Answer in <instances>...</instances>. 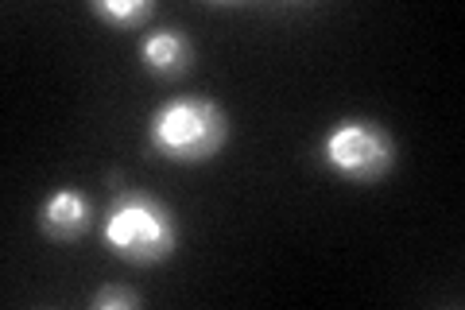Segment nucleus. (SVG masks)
<instances>
[{"instance_id": "39448f33", "label": "nucleus", "mask_w": 465, "mask_h": 310, "mask_svg": "<svg viewBox=\"0 0 465 310\" xmlns=\"http://www.w3.org/2000/svg\"><path fill=\"white\" fill-rule=\"evenodd\" d=\"M140 66L152 74V78H183L194 63V43L183 27H159V32H148L140 39Z\"/></svg>"}, {"instance_id": "423d86ee", "label": "nucleus", "mask_w": 465, "mask_h": 310, "mask_svg": "<svg viewBox=\"0 0 465 310\" xmlns=\"http://www.w3.org/2000/svg\"><path fill=\"white\" fill-rule=\"evenodd\" d=\"M155 5L152 0H94V16L105 20L116 32H136L152 20Z\"/></svg>"}, {"instance_id": "7ed1b4c3", "label": "nucleus", "mask_w": 465, "mask_h": 310, "mask_svg": "<svg viewBox=\"0 0 465 310\" xmlns=\"http://www.w3.org/2000/svg\"><path fill=\"white\" fill-rule=\"evenodd\" d=\"M318 155L330 175L353 186H372L396 167V140L372 116H341L326 128Z\"/></svg>"}, {"instance_id": "f257e3e1", "label": "nucleus", "mask_w": 465, "mask_h": 310, "mask_svg": "<svg viewBox=\"0 0 465 310\" xmlns=\"http://www.w3.org/2000/svg\"><path fill=\"white\" fill-rule=\"evenodd\" d=\"M229 140V116L210 97H171L148 121V144L159 159L198 167L222 152Z\"/></svg>"}, {"instance_id": "0eeeda50", "label": "nucleus", "mask_w": 465, "mask_h": 310, "mask_svg": "<svg viewBox=\"0 0 465 310\" xmlns=\"http://www.w3.org/2000/svg\"><path fill=\"white\" fill-rule=\"evenodd\" d=\"M143 299L128 287H101L94 295V310H136Z\"/></svg>"}, {"instance_id": "20e7f679", "label": "nucleus", "mask_w": 465, "mask_h": 310, "mask_svg": "<svg viewBox=\"0 0 465 310\" xmlns=\"http://www.w3.org/2000/svg\"><path fill=\"white\" fill-rule=\"evenodd\" d=\"M35 221H39L43 237H51L58 245L78 241L94 225V202L85 198L82 190H74V186H58V190H51V195L39 202Z\"/></svg>"}, {"instance_id": "f03ea898", "label": "nucleus", "mask_w": 465, "mask_h": 310, "mask_svg": "<svg viewBox=\"0 0 465 310\" xmlns=\"http://www.w3.org/2000/svg\"><path fill=\"white\" fill-rule=\"evenodd\" d=\"M101 237H105V248L116 260L133 264V268H152V264H163L167 256H174L179 221L159 198L143 195V190H124L113 202Z\"/></svg>"}]
</instances>
